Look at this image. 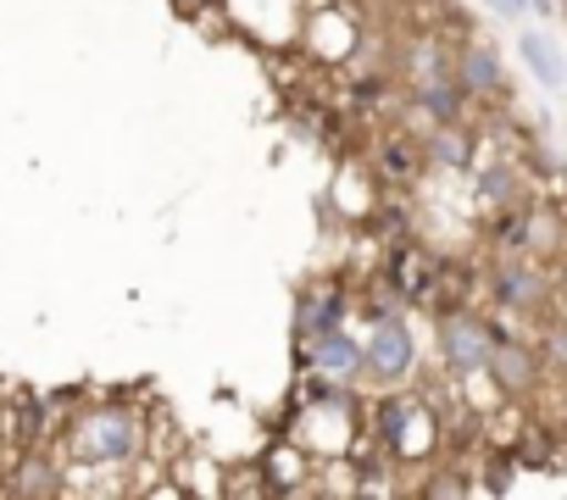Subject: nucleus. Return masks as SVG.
<instances>
[{
	"instance_id": "6ab92c4d",
	"label": "nucleus",
	"mask_w": 567,
	"mask_h": 500,
	"mask_svg": "<svg viewBox=\"0 0 567 500\" xmlns=\"http://www.w3.org/2000/svg\"><path fill=\"white\" fill-rule=\"evenodd\" d=\"M489 489H495V494L512 489V456H495V461H489Z\"/></svg>"
},
{
	"instance_id": "ddd939ff",
	"label": "nucleus",
	"mask_w": 567,
	"mask_h": 500,
	"mask_svg": "<svg viewBox=\"0 0 567 500\" xmlns=\"http://www.w3.org/2000/svg\"><path fill=\"white\" fill-rule=\"evenodd\" d=\"M528 189H523V167L517 162H489V167H478V178H473V200L495 217V211H506L512 200H523Z\"/></svg>"
},
{
	"instance_id": "0eeeda50",
	"label": "nucleus",
	"mask_w": 567,
	"mask_h": 500,
	"mask_svg": "<svg viewBox=\"0 0 567 500\" xmlns=\"http://www.w3.org/2000/svg\"><path fill=\"white\" fill-rule=\"evenodd\" d=\"M346 312H351V295H346L340 284H312V290H301V306H296V340H301V345L323 340L329 329L346 323Z\"/></svg>"
},
{
	"instance_id": "a211bd4d",
	"label": "nucleus",
	"mask_w": 567,
	"mask_h": 500,
	"mask_svg": "<svg viewBox=\"0 0 567 500\" xmlns=\"http://www.w3.org/2000/svg\"><path fill=\"white\" fill-rule=\"evenodd\" d=\"M539 362H550V367H567V323L545 329V351H539Z\"/></svg>"
},
{
	"instance_id": "9d476101",
	"label": "nucleus",
	"mask_w": 567,
	"mask_h": 500,
	"mask_svg": "<svg viewBox=\"0 0 567 500\" xmlns=\"http://www.w3.org/2000/svg\"><path fill=\"white\" fill-rule=\"evenodd\" d=\"M423 162L440 167V173H462L473 167V128L456 117V123H429L423 134Z\"/></svg>"
},
{
	"instance_id": "aec40b11",
	"label": "nucleus",
	"mask_w": 567,
	"mask_h": 500,
	"mask_svg": "<svg viewBox=\"0 0 567 500\" xmlns=\"http://www.w3.org/2000/svg\"><path fill=\"white\" fill-rule=\"evenodd\" d=\"M550 301H556V306H561V317H567V268L550 279Z\"/></svg>"
},
{
	"instance_id": "412c9836",
	"label": "nucleus",
	"mask_w": 567,
	"mask_h": 500,
	"mask_svg": "<svg viewBox=\"0 0 567 500\" xmlns=\"http://www.w3.org/2000/svg\"><path fill=\"white\" fill-rule=\"evenodd\" d=\"M489 7H495V12H506V18H523V12L534 7V0H489Z\"/></svg>"
},
{
	"instance_id": "423d86ee",
	"label": "nucleus",
	"mask_w": 567,
	"mask_h": 500,
	"mask_svg": "<svg viewBox=\"0 0 567 500\" xmlns=\"http://www.w3.org/2000/svg\"><path fill=\"white\" fill-rule=\"evenodd\" d=\"M539 373H545L539 351H534V345H523V340H512V334H501V340H495L489 367H484V378H495V389H501V395H512V400L534 395Z\"/></svg>"
},
{
	"instance_id": "20e7f679",
	"label": "nucleus",
	"mask_w": 567,
	"mask_h": 500,
	"mask_svg": "<svg viewBox=\"0 0 567 500\" xmlns=\"http://www.w3.org/2000/svg\"><path fill=\"white\" fill-rule=\"evenodd\" d=\"M489 290H495V301L506 306V312H523V317H534V312H545L550 306V279L523 257H501L495 268H489Z\"/></svg>"
},
{
	"instance_id": "f8f14e48",
	"label": "nucleus",
	"mask_w": 567,
	"mask_h": 500,
	"mask_svg": "<svg viewBox=\"0 0 567 500\" xmlns=\"http://www.w3.org/2000/svg\"><path fill=\"white\" fill-rule=\"evenodd\" d=\"M412 112H423L429 123H456L467 117V90L456 79H434V84H406Z\"/></svg>"
},
{
	"instance_id": "39448f33",
	"label": "nucleus",
	"mask_w": 567,
	"mask_h": 500,
	"mask_svg": "<svg viewBox=\"0 0 567 500\" xmlns=\"http://www.w3.org/2000/svg\"><path fill=\"white\" fill-rule=\"evenodd\" d=\"M417 423H429V406H423L417 395H384V400L373 406V434H379V445L390 450V461H412V456H417V445H412Z\"/></svg>"
},
{
	"instance_id": "9b49d317",
	"label": "nucleus",
	"mask_w": 567,
	"mask_h": 500,
	"mask_svg": "<svg viewBox=\"0 0 567 500\" xmlns=\"http://www.w3.org/2000/svg\"><path fill=\"white\" fill-rule=\"evenodd\" d=\"M12 494H62L68 489V472H62V461L51 456V450H40V445H23V456H18V467H12V483H7Z\"/></svg>"
},
{
	"instance_id": "dca6fc26",
	"label": "nucleus",
	"mask_w": 567,
	"mask_h": 500,
	"mask_svg": "<svg viewBox=\"0 0 567 500\" xmlns=\"http://www.w3.org/2000/svg\"><path fill=\"white\" fill-rule=\"evenodd\" d=\"M379 167H384V178H390V184H412L429 162H423V145H412V139H401V134H395V139H384V145H379Z\"/></svg>"
},
{
	"instance_id": "2eb2a0df",
	"label": "nucleus",
	"mask_w": 567,
	"mask_h": 500,
	"mask_svg": "<svg viewBox=\"0 0 567 500\" xmlns=\"http://www.w3.org/2000/svg\"><path fill=\"white\" fill-rule=\"evenodd\" d=\"M517 51H523V67L545 84V90H561L567 84V73H561V51L539 34V29H528V34H517Z\"/></svg>"
},
{
	"instance_id": "6e6552de",
	"label": "nucleus",
	"mask_w": 567,
	"mask_h": 500,
	"mask_svg": "<svg viewBox=\"0 0 567 500\" xmlns=\"http://www.w3.org/2000/svg\"><path fill=\"white\" fill-rule=\"evenodd\" d=\"M456 84L467 90V101H501V95H506L501 56H495L484 40H467V45L456 51Z\"/></svg>"
},
{
	"instance_id": "7ed1b4c3",
	"label": "nucleus",
	"mask_w": 567,
	"mask_h": 500,
	"mask_svg": "<svg viewBox=\"0 0 567 500\" xmlns=\"http://www.w3.org/2000/svg\"><path fill=\"white\" fill-rule=\"evenodd\" d=\"M368 378L373 384H401L412 367H417V340H412V329H406V317L395 312V317H373V329H368Z\"/></svg>"
},
{
	"instance_id": "4468645a",
	"label": "nucleus",
	"mask_w": 567,
	"mask_h": 500,
	"mask_svg": "<svg viewBox=\"0 0 567 500\" xmlns=\"http://www.w3.org/2000/svg\"><path fill=\"white\" fill-rule=\"evenodd\" d=\"M401 73L406 84H434V79H456V51H445L440 40H412L406 56H401Z\"/></svg>"
},
{
	"instance_id": "f3484780",
	"label": "nucleus",
	"mask_w": 567,
	"mask_h": 500,
	"mask_svg": "<svg viewBox=\"0 0 567 500\" xmlns=\"http://www.w3.org/2000/svg\"><path fill=\"white\" fill-rule=\"evenodd\" d=\"M467 489H473L467 472H434V478L423 483V494H467Z\"/></svg>"
},
{
	"instance_id": "1a4fd4ad",
	"label": "nucleus",
	"mask_w": 567,
	"mask_h": 500,
	"mask_svg": "<svg viewBox=\"0 0 567 500\" xmlns=\"http://www.w3.org/2000/svg\"><path fill=\"white\" fill-rule=\"evenodd\" d=\"M312 367L329 373V378H340V384H351V378L368 373V345L357 334H346V323H340L323 340H312Z\"/></svg>"
},
{
	"instance_id": "f257e3e1",
	"label": "nucleus",
	"mask_w": 567,
	"mask_h": 500,
	"mask_svg": "<svg viewBox=\"0 0 567 500\" xmlns=\"http://www.w3.org/2000/svg\"><path fill=\"white\" fill-rule=\"evenodd\" d=\"M68 450L84 461V467H101V472H123L145 456V417L123 400H106V406H90L68 423Z\"/></svg>"
},
{
	"instance_id": "f03ea898",
	"label": "nucleus",
	"mask_w": 567,
	"mask_h": 500,
	"mask_svg": "<svg viewBox=\"0 0 567 500\" xmlns=\"http://www.w3.org/2000/svg\"><path fill=\"white\" fill-rule=\"evenodd\" d=\"M495 340H501V329L484 323L478 312H445V317H440V356H445V367L462 373V378H478V373L489 367Z\"/></svg>"
}]
</instances>
